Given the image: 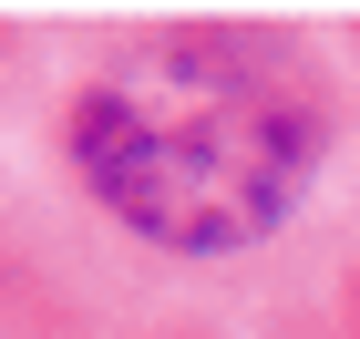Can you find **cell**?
I'll use <instances>...</instances> for the list:
<instances>
[{
  "label": "cell",
  "instance_id": "6da1fadb",
  "mask_svg": "<svg viewBox=\"0 0 360 339\" xmlns=\"http://www.w3.org/2000/svg\"><path fill=\"white\" fill-rule=\"evenodd\" d=\"M350 144V72L288 21H144L62 83L52 154L72 196L165 267L288 247Z\"/></svg>",
  "mask_w": 360,
  "mask_h": 339
}]
</instances>
